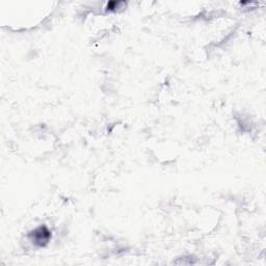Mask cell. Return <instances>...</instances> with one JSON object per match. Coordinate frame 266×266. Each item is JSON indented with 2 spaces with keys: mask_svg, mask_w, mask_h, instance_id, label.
<instances>
[{
  "mask_svg": "<svg viewBox=\"0 0 266 266\" xmlns=\"http://www.w3.org/2000/svg\"><path fill=\"white\" fill-rule=\"evenodd\" d=\"M51 237V232L46 227H40L30 233V238L34 244L44 246L47 244Z\"/></svg>",
  "mask_w": 266,
  "mask_h": 266,
  "instance_id": "6da1fadb",
  "label": "cell"
}]
</instances>
